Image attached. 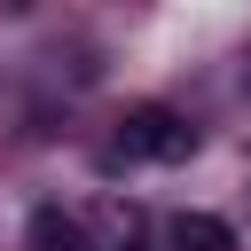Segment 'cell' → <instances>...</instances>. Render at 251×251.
<instances>
[{
	"mask_svg": "<svg viewBox=\"0 0 251 251\" xmlns=\"http://www.w3.org/2000/svg\"><path fill=\"white\" fill-rule=\"evenodd\" d=\"M118 149H126V157H149V165H180V157L196 149V126H188L180 110H165V102H141V110L118 118Z\"/></svg>",
	"mask_w": 251,
	"mask_h": 251,
	"instance_id": "cell-1",
	"label": "cell"
},
{
	"mask_svg": "<svg viewBox=\"0 0 251 251\" xmlns=\"http://www.w3.org/2000/svg\"><path fill=\"white\" fill-rule=\"evenodd\" d=\"M24 251H94V243H86V227H78L71 212H55V204H47V212H31Z\"/></svg>",
	"mask_w": 251,
	"mask_h": 251,
	"instance_id": "cell-2",
	"label": "cell"
},
{
	"mask_svg": "<svg viewBox=\"0 0 251 251\" xmlns=\"http://www.w3.org/2000/svg\"><path fill=\"white\" fill-rule=\"evenodd\" d=\"M173 251H235V227L220 212H180L173 220Z\"/></svg>",
	"mask_w": 251,
	"mask_h": 251,
	"instance_id": "cell-3",
	"label": "cell"
}]
</instances>
